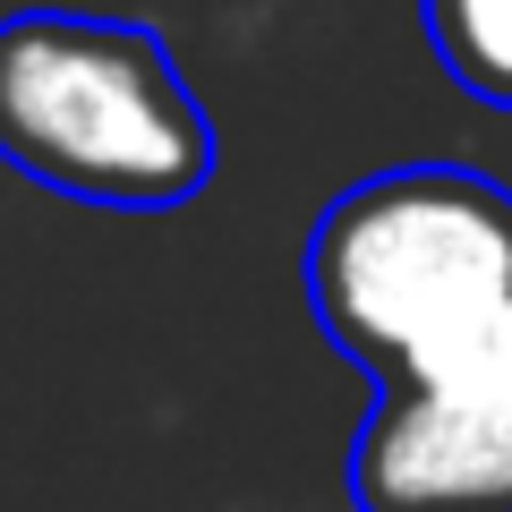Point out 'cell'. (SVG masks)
Here are the masks:
<instances>
[{"label": "cell", "instance_id": "6da1fadb", "mask_svg": "<svg viewBox=\"0 0 512 512\" xmlns=\"http://www.w3.org/2000/svg\"><path fill=\"white\" fill-rule=\"evenodd\" d=\"M308 308L376 376L342 487L359 512H512V197L470 163L342 188L308 231Z\"/></svg>", "mask_w": 512, "mask_h": 512}, {"label": "cell", "instance_id": "3957f363", "mask_svg": "<svg viewBox=\"0 0 512 512\" xmlns=\"http://www.w3.org/2000/svg\"><path fill=\"white\" fill-rule=\"evenodd\" d=\"M419 26L461 94L512 111V0H419Z\"/></svg>", "mask_w": 512, "mask_h": 512}, {"label": "cell", "instance_id": "7a4b0ae2", "mask_svg": "<svg viewBox=\"0 0 512 512\" xmlns=\"http://www.w3.org/2000/svg\"><path fill=\"white\" fill-rule=\"evenodd\" d=\"M0 163L77 205L163 214L214 180V120L146 26L26 9L0 18Z\"/></svg>", "mask_w": 512, "mask_h": 512}]
</instances>
